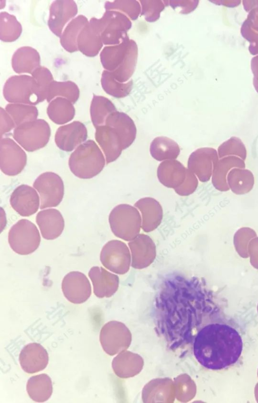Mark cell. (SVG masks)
<instances>
[{
	"label": "cell",
	"mask_w": 258,
	"mask_h": 403,
	"mask_svg": "<svg viewBox=\"0 0 258 403\" xmlns=\"http://www.w3.org/2000/svg\"><path fill=\"white\" fill-rule=\"evenodd\" d=\"M3 95L11 103L32 105L46 99L35 79L32 76L26 75L10 77L5 83Z\"/></svg>",
	"instance_id": "obj_3"
},
{
	"label": "cell",
	"mask_w": 258,
	"mask_h": 403,
	"mask_svg": "<svg viewBox=\"0 0 258 403\" xmlns=\"http://www.w3.org/2000/svg\"><path fill=\"white\" fill-rule=\"evenodd\" d=\"M180 152L178 144L173 140L165 136L156 137L150 146L151 155L159 161L176 159Z\"/></svg>",
	"instance_id": "obj_24"
},
{
	"label": "cell",
	"mask_w": 258,
	"mask_h": 403,
	"mask_svg": "<svg viewBox=\"0 0 258 403\" xmlns=\"http://www.w3.org/2000/svg\"><path fill=\"white\" fill-rule=\"evenodd\" d=\"M88 22L87 18L81 15L70 22L60 37V42L64 49L70 52L78 50V37L83 28Z\"/></svg>",
	"instance_id": "obj_27"
},
{
	"label": "cell",
	"mask_w": 258,
	"mask_h": 403,
	"mask_svg": "<svg viewBox=\"0 0 258 403\" xmlns=\"http://www.w3.org/2000/svg\"><path fill=\"white\" fill-rule=\"evenodd\" d=\"M106 159L98 145L89 140L80 145L71 154L69 165L72 172L83 179L98 175L105 165Z\"/></svg>",
	"instance_id": "obj_2"
},
{
	"label": "cell",
	"mask_w": 258,
	"mask_h": 403,
	"mask_svg": "<svg viewBox=\"0 0 258 403\" xmlns=\"http://www.w3.org/2000/svg\"><path fill=\"white\" fill-rule=\"evenodd\" d=\"M1 118V138L4 134L10 132L14 128L16 127L15 124L5 109L2 107L0 108Z\"/></svg>",
	"instance_id": "obj_37"
},
{
	"label": "cell",
	"mask_w": 258,
	"mask_h": 403,
	"mask_svg": "<svg viewBox=\"0 0 258 403\" xmlns=\"http://www.w3.org/2000/svg\"><path fill=\"white\" fill-rule=\"evenodd\" d=\"M36 221L43 238L51 240L58 238L64 227V219L61 213L55 209H47L39 211Z\"/></svg>",
	"instance_id": "obj_15"
},
{
	"label": "cell",
	"mask_w": 258,
	"mask_h": 403,
	"mask_svg": "<svg viewBox=\"0 0 258 403\" xmlns=\"http://www.w3.org/2000/svg\"><path fill=\"white\" fill-rule=\"evenodd\" d=\"M6 111L13 119L16 127L37 119L38 110L34 105L22 103H9Z\"/></svg>",
	"instance_id": "obj_30"
},
{
	"label": "cell",
	"mask_w": 258,
	"mask_h": 403,
	"mask_svg": "<svg viewBox=\"0 0 258 403\" xmlns=\"http://www.w3.org/2000/svg\"><path fill=\"white\" fill-rule=\"evenodd\" d=\"M234 167L245 168L244 161L235 156H226L219 159L212 176V183L215 189L222 192L230 189L227 182V176L230 170Z\"/></svg>",
	"instance_id": "obj_19"
},
{
	"label": "cell",
	"mask_w": 258,
	"mask_h": 403,
	"mask_svg": "<svg viewBox=\"0 0 258 403\" xmlns=\"http://www.w3.org/2000/svg\"><path fill=\"white\" fill-rule=\"evenodd\" d=\"M87 136L85 125L76 121L59 127L55 133L54 140L60 149L72 151L85 142Z\"/></svg>",
	"instance_id": "obj_10"
},
{
	"label": "cell",
	"mask_w": 258,
	"mask_h": 403,
	"mask_svg": "<svg viewBox=\"0 0 258 403\" xmlns=\"http://www.w3.org/2000/svg\"><path fill=\"white\" fill-rule=\"evenodd\" d=\"M40 201L36 189L27 185L18 186L12 193L10 199L12 207L22 216H29L35 214L39 208Z\"/></svg>",
	"instance_id": "obj_11"
},
{
	"label": "cell",
	"mask_w": 258,
	"mask_h": 403,
	"mask_svg": "<svg viewBox=\"0 0 258 403\" xmlns=\"http://www.w3.org/2000/svg\"><path fill=\"white\" fill-rule=\"evenodd\" d=\"M219 159L229 156H235L243 160L247 157L245 145L238 137L233 136L222 143L218 148Z\"/></svg>",
	"instance_id": "obj_32"
},
{
	"label": "cell",
	"mask_w": 258,
	"mask_h": 403,
	"mask_svg": "<svg viewBox=\"0 0 258 403\" xmlns=\"http://www.w3.org/2000/svg\"><path fill=\"white\" fill-rule=\"evenodd\" d=\"M241 2L240 1H218L217 4L228 7H235L238 6Z\"/></svg>",
	"instance_id": "obj_39"
},
{
	"label": "cell",
	"mask_w": 258,
	"mask_h": 403,
	"mask_svg": "<svg viewBox=\"0 0 258 403\" xmlns=\"http://www.w3.org/2000/svg\"><path fill=\"white\" fill-rule=\"evenodd\" d=\"M244 9L248 13L245 20L250 27L258 32V1H242Z\"/></svg>",
	"instance_id": "obj_36"
},
{
	"label": "cell",
	"mask_w": 258,
	"mask_h": 403,
	"mask_svg": "<svg viewBox=\"0 0 258 403\" xmlns=\"http://www.w3.org/2000/svg\"><path fill=\"white\" fill-rule=\"evenodd\" d=\"M33 187L39 194L41 209L56 207L62 200L63 182L54 172L47 171L41 174L34 181Z\"/></svg>",
	"instance_id": "obj_6"
},
{
	"label": "cell",
	"mask_w": 258,
	"mask_h": 403,
	"mask_svg": "<svg viewBox=\"0 0 258 403\" xmlns=\"http://www.w3.org/2000/svg\"><path fill=\"white\" fill-rule=\"evenodd\" d=\"M0 37L4 42H12L17 40L22 32V26L15 16L6 12L1 13Z\"/></svg>",
	"instance_id": "obj_31"
},
{
	"label": "cell",
	"mask_w": 258,
	"mask_h": 403,
	"mask_svg": "<svg viewBox=\"0 0 258 403\" xmlns=\"http://www.w3.org/2000/svg\"><path fill=\"white\" fill-rule=\"evenodd\" d=\"M22 369L26 373L33 374L44 370L48 365V354L44 348L38 343L26 345L19 357Z\"/></svg>",
	"instance_id": "obj_13"
},
{
	"label": "cell",
	"mask_w": 258,
	"mask_h": 403,
	"mask_svg": "<svg viewBox=\"0 0 258 403\" xmlns=\"http://www.w3.org/2000/svg\"><path fill=\"white\" fill-rule=\"evenodd\" d=\"M31 75L37 82L46 99L48 89L50 83L53 81L51 72L47 68L40 66L32 72Z\"/></svg>",
	"instance_id": "obj_33"
},
{
	"label": "cell",
	"mask_w": 258,
	"mask_h": 403,
	"mask_svg": "<svg viewBox=\"0 0 258 403\" xmlns=\"http://www.w3.org/2000/svg\"><path fill=\"white\" fill-rule=\"evenodd\" d=\"M192 352L204 367L221 370L235 364L243 350L239 332L229 325L212 323L202 328L192 342Z\"/></svg>",
	"instance_id": "obj_1"
},
{
	"label": "cell",
	"mask_w": 258,
	"mask_h": 403,
	"mask_svg": "<svg viewBox=\"0 0 258 403\" xmlns=\"http://www.w3.org/2000/svg\"><path fill=\"white\" fill-rule=\"evenodd\" d=\"M240 33L244 38L249 42L248 50L253 55L258 54V32L252 29L244 20L240 28Z\"/></svg>",
	"instance_id": "obj_34"
},
{
	"label": "cell",
	"mask_w": 258,
	"mask_h": 403,
	"mask_svg": "<svg viewBox=\"0 0 258 403\" xmlns=\"http://www.w3.org/2000/svg\"><path fill=\"white\" fill-rule=\"evenodd\" d=\"M186 171L187 168L176 159L164 160L157 168V178L166 187L175 189L184 182Z\"/></svg>",
	"instance_id": "obj_17"
},
{
	"label": "cell",
	"mask_w": 258,
	"mask_h": 403,
	"mask_svg": "<svg viewBox=\"0 0 258 403\" xmlns=\"http://www.w3.org/2000/svg\"><path fill=\"white\" fill-rule=\"evenodd\" d=\"M113 104L107 98L94 95L90 106L91 119L95 128L105 125L109 114L116 111Z\"/></svg>",
	"instance_id": "obj_28"
},
{
	"label": "cell",
	"mask_w": 258,
	"mask_h": 403,
	"mask_svg": "<svg viewBox=\"0 0 258 403\" xmlns=\"http://www.w3.org/2000/svg\"><path fill=\"white\" fill-rule=\"evenodd\" d=\"M123 244L117 240L107 242L103 247L100 259L101 263L109 270L117 273L123 272Z\"/></svg>",
	"instance_id": "obj_23"
},
{
	"label": "cell",
	"mask_w": 258,
	"mask_h": 403,
	"mask_svg": "<svg viewBox=\"0 0 258 403\" xmlns=\"http://www.w3.org/2000/svg\"><path fill=\"white\" fill-rule=\"evenodd\" d=\"M49 119L57 125L64 124L73 120L75 109L73 103L69 100L57 97L49 102L47 108Z\"/></svg>",
	"instance_id": "obj_26"
},
{
	"label": "cell",
	"mask_w": 258,
	"mask_h": 403,
	"mask_svg": "<svg viewBox=\"0 0 258 403\" xmlns=\"http://www.w3.org/2000/svg\"><path fill=\"white\" fill-rule=\"evenodd\" d=\"M197 177L187 168L186 178L184 182L174 189L175 192L180 196H187L193 193L198 186Z\"/></svg>",
	"instance_id": "obj_35"
},
{
	"label": "cell",
	"mask_w": 258,
	"mask_h": 403,
	"mask_svg": "<svg viewBox=\"0 0 258 403\" xmlns=\"http://www.w3.org/2000/svg\"><path fill=\"white\" fill-rule=\"evenodd\" d=\"M27 155L23 149L13 139L2 138L0 143V165L6 175L15 176L25 166Z\"/></svg>",
	"instance_id": "obj_7"
},
{
	"label": "cell",
	"mask_w": 258,
	"mask_h": 403,
	"mask_svg": "<svg viewBox=\"0 0 258 403\" xmlns=\"http://www.w3.org/2000/svg\"><path fill=\"white\" fill-rule=\"evenodd\" d=\"M64 296L74 304H82L86 302L91 295L90 283L83 273L71 271L63 277L61 284Z\"/></svg>",
	"instance_id": "obj_9"
},
{
	"label": "cell",
	"mask_w": 258,
	"mask_h": 403,
	"mask_svg": "<svg viewBox=\"0 0 258 403\" xmlns=\"http://www.w3.org/2000/svg\"><path fill=\"white\" fill-rule=\"evenodd\" d=\"M78 13V7L73 1H53L50 7L48 25L50 30L60 37L64 26Z\"/></svg>",
	"instance_id": "obj_12"
},
{
	"label": "cell",
	"mask_w": 258,
	"mask_h": 403,
	"mask_svg": "<svg viewBox=\"0 0 258 403\" xmlns=\"http://www.w3.org/2000/svg\"><path fill=\"white\" fill-rule=\"evenodd\" d=\"M26 390L29 396L34 401L44 402L52 393L51 379L45 373L32 376L27 382Z\"/></svg>",
	"instance_id": "obj_22"
},
{
	"label": "cell",
	"mask_w": 258,
	"mask_h": 403,
	"mask_svg": "<svg viewBox=\"0 0 258 403\" xmlns=\"http://www.w3.org/2000/svg\"><path fill=\"white\" fill-rule=\"evenodd\" d=\"M94 295L100 298L111 296L116 291L118 277L102 267H92L88 273Z\"/></svg>",
	"instance_id": "obj_18"
},
{
	"label": "cell",
	"mask_w": 258,
	"mask_h": 403,
	"mask_svg": "<svg viewBox=\"0 0 258 403\" xmlns=\"http://www.w3.org/2000/svg\"><path fill=\"white\" fill-rule=\"evenodd\" d=\"M13 136L25 150L32 152L47 144L50 136V128L45 120L36 119L16 127Z\"/></svg>",
	"instance_id": "obj_4"
},
{
	"label": "cell",
	"mask_w": 258,
	"mask_h": 403,
	"mask_svg": "<svg viewBox=\"0 0 258 403\" xmlns=\"http://www.w3.org/2000/svg\"><path fill=\"white\" fill-rule=\"evenodd\" d=\"M250 67L253 76V85L255 91L258 93V54L252 58Z\"/></svg>",
	"instance_id": "obj_38"
},
{
	"label": "cell",
	"mask_w": 258,
	"mask_h": 403,
	"mask_svg": "<svg viewBox=\"0 0 258 403\" xmlns=\"http://www.w3.org/2000/svg\"><path fill=\"white\" fill-rule=\"evenodd\" d=\"M79 95V88L72 81L58 82L53 80L48 89L46 100L49 102L55 98L60 97L74 103L78 99Z\"/></svg>",
	"instance_id": "obj_29"
},
{
	"label": "cell",
	"mask_w": 258,
	"mask_h": 403,
	"mask_svg": "<svg viewBox=\"0 0 258 403\" xmlns=\"http://www.w3.org/2000/svg\"><path fill=\"white\" fill-rule=\"evenodd\" d=\"M102 43L100 33L89 21L78 37V50L88 56H94L101 49Z\"/></svg>",
	"instance_id": "obj_21"
},
{
	"label": "cell",
	"mask_w": 258,
	"mask_h": 403,
	"mask_svg": "<svg viewBox=\"0 0 258 403\" xmlns=\"http://www.w3.org/2000/svg\"><path fill=\"white\" fill-rule=\"evenodd\" d=\"M229 189L237 195H242L250 192L254 184V178L249 169L234 167L227 176Z\"/></svg>",
	"instance_id": "obj_25"
},
{
	"label": "cell",
	"mask_w": 258,
	"mask_h": 403,
	"mask_svg": "<svg viewBox=\"0 0 258 403\" xmlns=\"http://www.w3.org/2000/svg\"><path fill=\"white\" fill-rule=\"evenodd\" d=\"M40 64L39 53L30 46H23L18 48L14 52L12 59V68L18 74H31L40 67Z\"/></svg>",
	"instance_id": "obj_20"
},
{
	"label": "cell",
	"mask_w": 258,
	"mask_h": 403,
	"mask_svg": "<svg viewBox=\"0 0 258 403\" xmlns=\"http://www.w3.org/2000/svg\"><path fill=\"white\" fill-rule=\"evenodd\" d=\"M219 159L217 151L211 147H202L192 152L187 161V168L203 183L208 182Z\"/></svg>",
	"instance_id": "obj_8"
},
{
	"label": "cell",
	"mask_w": 258,
	"mask_h": 403,
	"mask_svg": "<svg viewBox=\"0 0 258 403\" xmlns=\"http://www.w3.org/2000/svg\"><path fill=\"white\" fill-rule=\"evenodd\" d=\"M95 138L105 155L107 164L116 160L121 154L122 144L114 129L106 125L96 128Z\"/></svg>",
	"instance_id": "obj_14"
},
{
	"label": "cell",
	"mask_w": 258,
	"mask_h": 403,
	"mask_svg": "<svg viewBox=\"0 0 258 403\" xmlns=\"http://www.w3.org/2000/svg\"><path fill=\"white\" fill-rule=\"evenodd\" d=\"M41 238L36 226L30 220L21 219L10 228L8 242L16 253L26 255L34 252L39 247Z\"/></svg>",
	"instance_id": "obj_5"
},
{
	"label": "cell",
	"mask_w": 258,
	"mask_h": 403,
	"mask_svg": "<svg viewBox=\"0 0 258 403\" xmlns=\"http://www.w3.org/2000/svg\"><path fill=\"white\" fill-rule=\"evenodd\" d=\"M105 125L113 128L121 139L123 149L129 147L134 142L137 128L134 121L126 114L115 111L108 116Z\"/></svg>",
	"instance_id": "obj_16"
}]
</instances>
